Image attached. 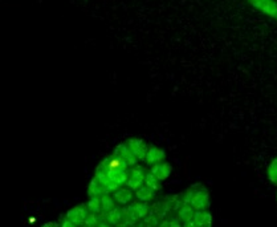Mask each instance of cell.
<instances>
[{"label":"cell","instance_id":"obj_1","mask_svg":"<svg viewBox=\"0 0 277 227\" xmlns=\"http://www.w3.org/2000/svg\"><path fill=\"white\" fill-rule=\"evenodd\" d=\"M182 205H191L195 211H207L210 207V193L202 183H194L183 194Z\"/></svg>","mask_w":277,"mask_h":227},{"label":"cell","instance_id":"obj_2","mask_svg":"<svg viewBox=\"0 0 277 227\" xmlns=\"http://www.w3.org/2000/svg\"><path fill=\"white\" fill-rule=\"evenodd\" d=\"M146 174L147 173H145V169L135 165L134 168L129 170V180L126 182V186L131 190H138L139 187L143 186V183H145Z\"/></svg>","mask_w":277,"mask_h":227},{"label":"cell","instance_id":"obj_3","mask_svg":"<svg viewBox=\"0 0 277 227\" xmlns=\"http://www.w3.org/2000/svg\"><path fill=\"white\" fill-rule=\"evenodd\" d=\"M260 12L277 20V3L274 0H248Z\"/></svg>","mask_w":277,"mask_h":227},{"label":"cell","instance_id":"obj_4","mask_svg":"<svg viewBox=\"0 0 277 227\" xmlns=\"http://www.w3.org/2000/svg\"><path fill=\"white\" fill-rule=\"evenodd\" d=\"M128 146L131 150V153L134 154L135 157L138 158V161L141 160H145L146 154L149 152V146L147 143L141 138H129L128 139Z\"/></svg>","mask_w":277,"mask_h":227},{"label":"cell","instance_id":"obj_5","mask_svg":"<svg viewBox=\"0 0 277 227\" xmlns=\"http://www.w3.org/2000/svg\"><path fill=\"white\" fill-rule=\"evenodd\" d=\"M113 154L117 156V157L122 158V160L128 164L129 168H133V166L137 165V162H138V158L131 153V150L128 146V143H120V145H117Z\"/></svg>","mask_w":277,"mask_h":227},{"label":"cell","instance_id":"obj_6","mask_svg":"<svg viewBox=\"0 0 277 227\" xmlns=\"http://www.w3.org/2000/svg\"><path fill=\"white\" fill-rule=\"evenodd\" d=\"M86 215L87 212L84 206H77V207H73L66 212V219L72 220L73 223L77 224V226H81V224L85 223Z\"/></svg>","mask_w":277,"mask_h":227},{"label":"cell","instance_id":"obj_7","mask_svg":"<svg viewBox=\"0 0 277 227\" xmlns=\"http://www.w3.org/2000/svg\"><path fill=\"white\" fill-rule=\"evenodd\" d=\"M166 160V153H164L162 149L157 146H151L149 147V152L146 154L145 161L147 165H157V164H160V162H164Z\"/></svg>","mask_w":277,"mask_h":227},{"label":"cell","instance_id":"obj_8","mask_svg":"<svg viewBox=\"0 0 277 227\" xmlns=\"http://www.w3.org/2000/svg\"><path fill=\"white\" fill-rule=\"evenodd\" d=\"M171 172L172 166L170 165V164H167V162H160V164L151 166V169H150V173L157 177L160 182L164 180H167L168 177H170V174H171Z\"/></svg>","mask_w":277,"mask_h":227},{"label":"cell","instance_id":"obj_9","mask_svg":"<svg viewBox=\"0 0 277 227\" xmlns=\"http://www.w3.org/2000/svg\"><path fill=\"white\" fill-rule=\"evenodd\" d=\"M194 220L198 227H212V215L208 211H195Z\"/></svg>","mask_w":277,"mask_h":227},{"label":"cell","instance_id":"obj_10","mask_svg":"<svg viewBox=\"0 0 277 227\" xmlns=\"http://www.w3.org/2000/svg\"><path fill=\"white\" fill-rule=\"evenodd\" d=\"M105 216L106 222L112 224V226H118V224L122 223V220H124L122 209H118V207H114L113 210H110L109 212H106Z\"/></svg>","mask_w":277,"mask_h":227},{"label":"cell","instance_id":"obj_11","mask_svg":"<svg viewBox=\"0 0 277 227\" xmlns=\"http://www.w3.org/2000/svg\"><path fill=\"white\" fill-rule=\"evenodd\" d=\"M108 194V191H106V187L104 185H101L100 182L93 178L91 182L89 183V187H87V195L89 197H102V195Z\"/></svg>","mask_w":277,"mask_h":227},{"label":"cell","instance_id":"obj_12","mask_svg":"<svg viewBox=\"0 0 277 227\" xmlns=\"http://www.w3.org/2000/svg\"><path fill=\"white\" fill-rule=\"evenodd\" d=\"M113 197L120 205H128L129 202L131 201L133 198V193H131V189H118L117 191L113 193Z\"/></svg>","mask_w":277,"mask_h":227},{"label":"cell","instance_id":"obj_13","mask_svg":"<svg viewBox=\"0 0 277 227\" xmlns=\"http://www.w3.org/2000/svg\"><path fill=\"white\" fill-rule=\"evenodd\" d=\"M194 214H195V209H194L191 205H182L180 206V209L176 211V215L180 220L183 222H186L189 219H193Z\"/></svg>","mask_w":277,"mask_h":227},{"label":"cell","instance_id":"obj_14","mask_svg":"<svg viewBox=\"0 0 277 227\" xmlns=\"http://www.w3.org/2000/svg\"><path fill=\"white\" fill-rule=\"evenodd\" d=\"M153 212L158 216V218H159V219L163 220L168 212H171V211H170L167 201H164V202H159V203H157V205H154Z\"/></svg>","mask_w":277,"mask_h":227},{"label":"cell","instance_id":"obj_15","mask_svg":"<svg viewBox=\"0 0 277 227\" xmlns=\"http://www.w3.org/2000/svg\"><path fill=\"white\" fill-rule=\"evenodd\" d=\"M154 193H155V191L151 190V189L146 186V185L145 186L139 187L138 190H135V195H137V198H138V201H142V202L150 201V199L154 197Z\"/></svg>","mask_w":277,"mask_h":227},{"label":"cell","instance_id":"obj_16","mask_svg":"<svg viewBox=\"0 0 277 227\" xmlns=\"http://www.w3.org/2000/svg\"><path fill=\"white\" fill-rule=\"evenodd\" d=\"M134 212L135 215L138 216V219H143V218H146V216L149 215V205H147L146 202L138 201L137 203H134Z\"/></svg>","mask_w":277,"mask_h":227},{"label":"cell","instance_id":"obj_17","mask_svg":"<svg viewBox=\"0 0 277 227\" xmlns=\"http://www.w3.org/2000/svg\"><path fill=\"white\" fill-rule=\"evenodd\" d=\"M87 210L90 212H96V214H100L102 212V206H101V197H91L86 203Z\"/></svg>","mask_w":277,"mask_h":227},{"label":"cell","instance_id":"obj_18","mask_svg":"<svg viewBox=\"0 0 277 227\" xmlns=\"http://www.w3.org/2000/svg\"><path fill=\"white\" fill-rule=\"evenodd\" d=\"M145 185L147 187H150V189H151V190H154V191H158L160 189V181L158 180L157 177L154 176V174H151L150 172L146 174Z\"/></svg>","mask_w":277,"mask_h":227},{"label":"cell","instance_id":"obj_19","mask_svg":"<svg viewBox=\"0 0 277 227\" xmlns=\"http://www.w3.org/2000/svg\"><path fill=\"white\" fill-rule=\"evenodd\" d=\"M101 206L102 211L109 212L110 210L114 209V197H110L109 194H105L101 197Z\"/></svg>","mask_w":277,"mask_h":227},{"label":"cell","instance_id":"obj_20","mask_svg":"<svg viewBox=\"0 0 277 227\" xmlns=\"http://www.w3.org/2000/svg\"><path fill=\"white\" fill-rule=\"evenodd\" d=\"M268 178L273 185L277 186V158H274L273 161L269 164V168H268Z\"/></svg>","mask_w":277,"mask_h":227},{"label":"cell","instance_id":"obj_21","mask_svg":"<svg viewBox=\"0 0 277 227\" xmlns=\"http://www.w3.org/2000/svg\"><path fill=\"white\" fill-rule=\"evenodd\" d=\"M143 223H145V227H159L160 219L154 214V212H150V216H147V218L143 220Z\"/></svg>","mask_w":277,"mask_h":227},{"label":"cell","instance_id":"obj_22","mask_svg":"<svg viewBox=\"0 0 277 227\" xmlns=\"http://www.w3.org/2000/svg\"><path fill=\"white\" fill-rule=\"evenodd\" d=\"M100 223V216L96 214V212H90V214H87L86 219H85L84 226L90 227V226H97Z\"/></svg>","mask_w":277,"mask_h":227},{"label":"cell","instance_id":"obj_23","mask_svg":"<svg viewBox=\"0 0 277 227\" xmlns=\"http://www.w3.org/2000/svg\"><path fill=\"white\" fill-rule=\"evenodd\" d=\"M170 227H182V223H180V219L176 216H172L170 219Z\"/></svg>","mask_w":277,"mask_h":227},{"label":"cell","instance_id":"obj_24","mask_svg":"<svg viewBox=\"0 0 277 227\" xmlns=\"http://www.w3.org/2000/svg\"><path fill=\"white\" fill-rule=\"evenodd\" d=\"M183 227H198V226L193 218V219H189V220H186V222H183Z\"/></svg>","mask_w":277,"mask_h":227},{"label":"cell","instance_id":"obj_25","mask_svg":"<svg viewBox=\"0 0 277 227\" xmlns=\"http://www.w3.org/2000/svg\"><path fill=\"white\" fill-rule=\"evenodd\" d=\"M61 227H77V224H74V223H73L72 220H69V219H65V220H64V222H62Z\"/></svg>","mask_w":277,"mask_h":227},{"label":"cell","instance_id":"obj_26","mask_svg":"<svg viewBox=\"0 0 277 227\" xmlns=\"http://www.w3.org/2000/svg\"><path fill=\"white\" fill-rule=\"evenodd\" d=\"M41 227H58V224L56 222H48V223L43 224Z\"/></svg>","mask_w":277,"mask_h":227},{"label":"cell","instance_id":"obj_27","mask_svg":"<svg viewBox=\"0 0 277 227\" xmlns=\"http://www.w3.org/2000/svg\"><path fill=\"white\" fill-rule=\"evenodd\" d=\"M159 227H170V219H163V222L159 224Z\"/></svg>","mask_w":277,"mask_h":227},{"label":"cell","instance_id":"obj_28","mask_svg":"<svg viewBox=\"0 0 277 227\" xmlns=\"http://www.w3.org/2000/svg\"><path fill=\"white\" fill-rule=\"evenodd\" d=\"M97 227H112V224L108 223V222H100V223L97 224Z\"/></svg>","mask_w":277,"mask_h":227},{"label":"cell","instance_id":"obj_29","mask_svg":"<svg viewBox=\"0 0 277 227\" xmlns=\"http://www.w3.org/2000/svg\"><path fill=\"white\" fill-rule=\"evenodd\" d=\"M138 227H145V223H143V222H142V223H139Z\"/></svg>","mask_w":277,"mask_h":227},{"label":"cell","instance_id":"obj_30","mask_svg":"<svg viewBox=\"0 0 277 227\" xmlns=\"http://www.w3.org/2000/svg\"><path fill=\"white\" fill-rule=\"evenodd\" d=\"M85 227H86V226H85ZM90 227H97V226H90Z\"/></svg>","mask_w":277,"mask_h":227}]
</instances>
